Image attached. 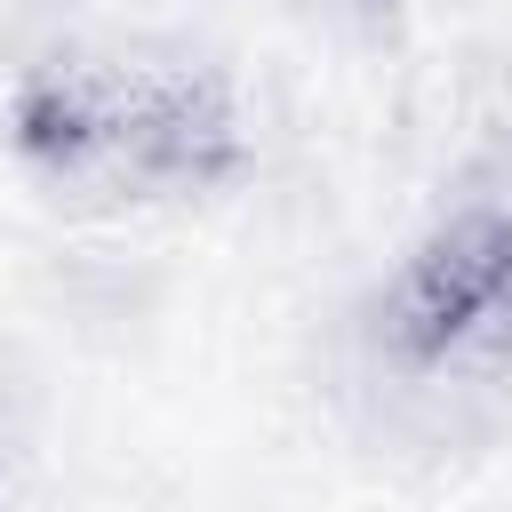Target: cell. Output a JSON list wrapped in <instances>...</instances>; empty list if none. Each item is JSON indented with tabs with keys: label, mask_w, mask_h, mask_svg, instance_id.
Segmentation results:
<instances>
[{
	"label": "cell",
	"mask_w": 512,
	"mask_h": 512,
	"mask_svg": "<svg viewBox=\"0 0 512 512\" xmlns=\"http://www.w3.org/2000/svg\"><path fill=\"white\" fill-rule=\"evenodd\" d=\"M368 384L424 408L512 392V200H448L360 304Z\"/></svg>",
	"instance_id": "7a4b0ae2"
},
{
	"label": "cell",
	"mask_w": 512,
	"mask_h": 512,
	"mask_svg": "<svg viewBox=\"0 0 512 512\" xmlns=\"http://www.w3.org/2000/svg\"><path fill=\"white\" fill-rule=\"evenodd\" d=\"M0 136L48 200L96 216L200 208L256 160L248 104L216 64L136 48L32 56L0 96Z\"/></svg>",
	"instance_id": "6da1fadb"
}]
</instances>
